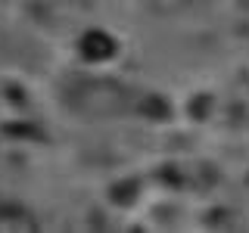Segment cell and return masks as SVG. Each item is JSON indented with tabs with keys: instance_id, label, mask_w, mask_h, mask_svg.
<instances>
[{
	"instance_id": "1",
	"label": "cell",
	"mask_w": 249,
	"mask_h": 233,
	"mask_svg": "<svg viewBox=\"0 0 249 233\" xmlns=\"http://www.w3.org/2000/svg\"><path fill=\"white\" fill-rule=\"evenodd\" d=\"M81 50L88 53L90 59H103V56H109V53H112V41H109L106 34H100V31H93V34L84 37Z\"/></svg>"
}]
</instances>
